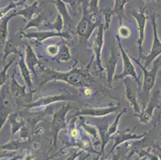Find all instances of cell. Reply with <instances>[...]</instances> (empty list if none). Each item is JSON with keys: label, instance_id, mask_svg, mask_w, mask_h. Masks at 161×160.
<instances>
[{"label": "cell", "instance_id": "4", "mask_svg": "<svg viewBox=\"0 0 161 160\" xmlns=\"http://www.w3.org/2000/svg\"><path fill=\"white\" fill-rule=\"evenodd\" d=\"M149 16L151 18V22H152V30H153V40H152V45L151 51L149 52L148 55L147 56H142L141 59L144 62V67H150L154 61L157 59L158 57L161 55V41L158 36L157 30V23H156V13H148Z\"/></svg>", "mask_w": 161, "mask_h": 160}, {"label": "cell", "instance_id": "2", "mask_svg": "<svg viewBox=\"0 0 161 160\" xmlns=\"http://www.w3.org/2000/svg\"><path fill=\"white\" fill-rule=\"evenodd\" d=\"M82 12L83 16L76 26V33L83 40H87L95 29L99 25L100 20L98 19V14L91 13L87 5L83 3L82 6Z\"/></svg>", "mask_w": 161, "mask_h": 160}, {"label": "cell", "instance_id": "35", "mask_svg": "<svg viewBox=\"0 0 161 160\" xmlns=\"http://www.w3.org/2000/svg\"><path fill=\"white\" fill-rule=\"evenodd\" d=\"M83 93L84 96L90 97L92 96V93H93V91H92V89H91L90 87L87 86V87H84V89H83Z\"/></svg>", "mask_w": 161, "mask_h": 160}, {"label": "cell", "instance_id": "26", "mask_svg": "<svg viewBox=\"0 0 161 160\" xmlns=\"http://www.w3.org/2000/svg\"><path fill=\"white\" fill-rule=\"evenodd\" d=\"M16 56L13 57L11 60H10L7 64H5L3 67V69L2 70L1 73H0V86H3L6 83V82L7 81L8 79V75L7 74V70L9 69V67H11V64L14 63V61H15Z\"/></svg>", "mask_w": 161, "mask_h": 160}, {"label": "cell", "instance_id": "18", "mask_svg": "<svg viewBox=\"0 0 161 160\" xmlns=\"http://www.w3.org/2000/svg\"><path fill=\"white\" fill-rule=\"evenodd\" d=\"M13 17H15V11L11 13L8 16H5V17L1 19V23H0V42H1V46L5 45L6 42L7 41V37H8L7 26H8L9 21Z\"/></svg>", "mask_w": 161, "mask_h": 160}, {"label": "cell", "instance_id": "32", "mask_svg": "<svg viewBox=\"0 0 161 160\" xmlns=\"http://www.w3.org/2000/svg\"><path fill=\"white\" fill-rule=\"evenodd\" d=\"M87 7L91 13L95 14H99V0H90L89 3L87 4Z\"/></svg>", "mask_w": 161, "mask_h": 160}, {"label": "cell", "instance_id": "10", "mask_svg": "<svg viewBox=\"0 0 161 160\" xmlns=\"http://www.w3.org/2000/svg\"><path fill=\"white\" fill-rule=\"evenodd\" d=\"M124 83L125 85L126 99L131 105L134 112L136 114H140L141 111L137 99V94H138V90L140 88V86L131 77L124 78Z\"/></svg>", "mask_w": 161, "mask_h": 160}, {"label": "cell", "instance_id": "38", "mask_svg": "<svg viewBox=\"0 0 161 160\" xmlns=\"http://www.w3.org/2000/svg\"><path fill=\"white\" fill-rule=\"evenodd\" d=\"M143 1H144V2H145L146 3H148L151 2V0H143Z\"/></svg>", "mask_w": 161, "mask_h": 160}, {"label": "cell", "instance_id": "12", "mask_svg": "<svg viewBox=\"0 0 161 160\" xmlns=\"http://www.w3.org/2000/svg\"><path fill=\"white\" fill-rule=\"evenodd\" d=\"M104 23H99L98 26V31L96 35V37L94 39V42H93V55L96 58V65L98 66L100 71H103L104 68L102 66L101 63V52L103 50V43H104V39H103V33H104Z\"/></svg>", "mask_w": 161, "mask_h": 160}, {"label": "cell", "instance_id": "39", "mask_svg": "<svg viewBox=\"0 0 161 160\" xmlns=\"http://www.w3.org/2000/svg\"><path fill=\"white\" fill-rule=\"evenodd\" d=\"M159 116H161V110H160V115H159Z\"/></svg>", "mask_w": 161, "mask_h": 160}, {"label": "cell", "instance_id": "37", "mask_svg": "<svg viewBox=\"0 0 161 160\" xmlns=\"http://www.w3.org/2000/svg\"><path fill=\"white\" fill-rule=\"evenodd\" d=\"M37 2H39L41 4H44L46 3V1L45 0H37Z\"/></svg>", "mask_w": 161, "mask_h": 160}, {"label": "cell", "instance_id": "23", "mask_svg": "<svg viewBox=\"0 0 161 160\" xmlns=\"http://www.w3.org/2000/svg\"><path fill=\"white\" fill-rule=\"evenodd\" d=\"M11 54H14L15 55H19V51L17 47L11 42V40H8L6 42L5 45H4V50H3V63H5L6 60H7V57L9 56Z\"/></svg>", "mask_w": 161, "mask_h": 160}, {"label": "cell", "instance_id": "36", "mask_svg": "<svg viewBox=\"0 0 161 160\" xmlns=\"http://www.w3.org/2000/svg\"><path fill=\"white\" fill-rule=\"evenodd\" d=\"M79 135V131L77 129L74 128L71 130V136L73 138H76Z\"/></svg>", "mask_w": 161, "mask_h": 160}, {"label": "cell", "instance_id": "27", "mask_svg": "<svg viewBox=\"0 0 161 160\" xmlns=\"http://www.w3.org/2000/svg\"><path fill=\"white\" fill-rule=\"evenodd\" d=\"M25 2H26V0H22L21 2H18L17 0L11 1V2L8 4V6H7V7H4V8H1V11H0V18L2 19V18L5 17L7 13L9 11H11V9H14L16 7H18V6L23 5Z\"/></svg>", "mask_w": 161, "mask_h": 160}, {"label": "cell", "instance_id": "19", "mask_svg": "<svg viewBox=\"0 0 161 160\" xmlns=\"http://www.w3.org/2000/svg\"><path fill=\"white\" fill-rule=\"evenodd\" d=\"M10 88H11V91L12 93L13 96L15 99H19V98H22V97L27 95L26 91H25L26 86H22L17 82L15 77H14V74H13L12 77H11V83H10Z\"/></svg>", "mask_w": 161, "mask_h": 160}, {"label": "cell", "instance_id": "7", "mask_svg": "<svg viewBox=\"0 0 161 160\" xmlns=\"http://www.w3.org/2000/svg\"><path fill=\"white\" fill-rule=\"evenodd\" d=\"M13 99L14 97L11 93V88L5 84L1 86V128L4 126L8 117L11 116L14 108Z\"/></svg>", "mask_w": 161, "mask_h": 160}, {"label": "cell", "instance_id": "11", "mask_svg": "<svg viewBox=\"0 0 161 160\" xmlns=\"http://www.w3.org/2000/svg\"><path fill=\"white\" fill-rule=\"evenodd\" d=\"M71 109H77L75 107L71 105V102H68L67 104H63L61 108L58 111L54 113L53 119L51 123L52 126V130L56 135L58 132L62 129L66 128L67 127V114Z\"/></svg>", "mask_w": 161, "mask_h": 160}, {"label": "cell", "instance_id": "21", "mask_svg": "<svg viewBox=\"0 0 161 160\" xmlns=\"http://www.w3.org/2000/svg\"><path fill=\"white\" fill-rule=\"evenodd\" d=\"M39 2H35L34 3H32L31 5L27 6L25 8L19 10L18 11H15V16L21 15L25 19L27 20V21H31L32 19V17L35 14V13L36 12L38 9V6H39Z\"/></svg>", "mask_w": 161, "mask_h": 160}, {"label": "cell", "instance_id": "16", "mask_svg": "<svg viewBox=\"0 0 161 160\" xmlns=\"http://www.w3.org/2000/svg\"><path fill=\"white\" fill-rule=\"evenodd\" d=\"M18 65L20 68V71H21L22 76H23V79H24L26 85L27 86L29 90L31 92L35 91V87H34V84L32 83L31 79V72L29 70L28 67H27V63H26V60L24 59V57L22 54H19V59H18Z\"/></svg>", "mask_w": 161, "mask_h": 160}, {"label": "cell", "instance_id": "25", "mask_svg": "<svg viewBox=\"0 0 161 160\" xmlns=\"http://www.w3.org/2000/svg\"><path fill=\"white\" fill-rule=\"evenodd\" d=\"M71 58V55L70 54L69 48L67 46L65 42H63V47L61 50H59V53H58V61L60 63H64V62H67Z\"/></svg>", "mask_w": 161, "mask_h": 160}, {"label": "cell", "instance_id": "1", "mask_svg": "<svg viewBox=\"0 0 161 160\" xmlns=\"http://www.w3.org/2000/svg\"><path fill=\"white\" fill-rule=\"evenodd\" d=\"M75 65L76 63L73 68L67 72L43 68V74L42 76V83L40 86H43L51 81H62L75 87L88 86L92 80L88 69L77 68Z\"/></svg>", "mask_w": 161, "mask_h": 160}, {"label": "cell", "instance_id": "20", "mask_svg": "<svg viewBox=\"0 0 161 160\" xmlns=\"http://www.w3.org/2000/svg\"><path fill=\"white\" fill-rule=\"evenodd\" d=\"M53 3L56 7L58 14H60L64 18L65 24L67 26H70V24L72 23V19L71 18L68 11H67L66 3L64 0H54Z\"/></svg>", "mask_w": 161, "mask_h": 160}, {"label": "cell", "instance_id": "29", "mask_svg": "<svg viewBox=\"0 0 161 160\" xmlns=\"http://www.w3.org/2000/svg\"><path fill=\"white\" fill-rule=\"evenodd\" d=\"M43 13H41V14H39V15H38L36 18H35V19H32L31 21H29L28 23H27V26H25L24 28H23V30H21V31H19V33L24 32L25 30H27V29L30 28V27H39V25L43 23Z\"/></svg>", "mask_w": 161, "mask_h": 160}, {"label": "cell", "instance_id": "14", "mask_svg": "<svg viewBox=\"0 0 161 160\" xmlns=\"http://www.w3.org/2000/svg\"><path fill=\"white\" fill-rule=\"evenodd\" d=\"M23 35V37L26 39H36L37 42H43V40L49 38L60 37L63 39H71V36L68 31L56 32V31H37V32H29V33H20Z\"/></svg>", "mask_w": 161, "mask_h": 160}, {"label": "cell", "instance_id": "6", "mask_svg": "<svg viewBox=\"0 0 161 160\" xmlns=\"http://www.w3.org/2000/svg\"><path fill=\"white\" fill-rule=\"evenodd\" d=\"M146 9H147V6L145 5L143 7H142L140 9L132 11V16L136 21L137 26H138L139 36L136 44L139 50V55L137 58L139 60L141 59L143 56V44L144 42V38H145V27L147 19V16L146 15Z\"/></svg>", "mask_w": 161, "mask_h": 160}, {"label": "cell", "instance_id": "5", "mask_svg": "<svg viewBox=\"0 0 161 160\" xmlns=\"http://www.w3.org/2000/svg\"><path fill=\"white\" fill-rule=\"evenodd\" d=\"M131 58L133 61L136 63L137 65L140 67L141 70L143 71V84H142L141 90L148 95V94H150L151 91L153 89V87L155 86V83H156V76H157L158 72H159L160 63L158 60L154 61V63H153V67H152V68L150 70H147V67H145L144 66H143V64H141L140 60H139L138 58H135L133 56H131Z\"/></svg>", "mask_w": 161, "mask_h": 160}, {"label": "cell", "instance_id": "22", "mask_svg": "<svg viewBox=\"0 0 161 160\" xmlns=\"http://www.w3.org/2000/svg\"><path fill=\"white\" fill-rule=\"evenodd\" d=\"M131 0H115V4H114L113 11L114 14L118 18L119 24H122L123 18L124 17V7H125L126 3L129 2Z\"/></svg>", "mask_w": 161, "mask_h": 160}, {"label": "cell", "instance_id": "9", "mask_svg": "<svg viewBox=\"0 0 161 160\" xmlns=\"http://www.w3.org/2000/svg\"><path fill=\"white\" fill-rule=\"evenodd\" d=\"M79 97L77 95H71L69 93H63L60 95H50V96L43 97L38 99L36 102H31L24 105L27 109H31L35 108H42V107H46L51 104L56 102H64V101H67V102H78Z\"/></svg>", "mask_w": 161, "mask_h": 160}, {"label": "cell", "instance_id": "3", "mask_svg": "<svg viewBox=\"0 0 161 160\" xmlns=\"http://www.w3.org/2000/svg\"><path fill=\"white\" fill-rule=\"evenodd\" d=\"M115 38L117 39V42H118L119 47V50H120V54L121 56H122L123 59V72L121 74H119L115 75V78H114V82L119 81L120 79H124V78L126 77H131L134 79L135 81L138 83V85L140 86V87H142L141 82L140 80V78L137 75L136 70V68H135L134 65H133L132 62H131V56L128 55V53L126 52V51L124 50V47L122 46V43H121L120 38L119 37L118 35H115Z\"/></svg>", "mask_w": 161, "mask_h": 160}, {"label": "cell", "instance_id": "28", "mask_svg": "<svg viewBox=\"0 0 161 160\" xmlns=\"http://www.w3.org/2000/svg\"><path fill=\"white\" fill-rule=\"evenodd\" d=\"M64 26H65V23L63 16L60 14H57L56 18H55V21L53 22L52 25V27L56 32H63Z\"/></svg>", "mask_w": 161, "mask_h": 160}, {"label": "cell", "instance_id": "15", "mask_svg": "<svg viewBox=\"0 0 161 160\" xmlns=\"http://www.w3.org/2000/svg\"><path fill=\"white\" fill-rule=\"evenodd\" d=\"M118 54L115 51V50L112 49L111 52V57L107 63L105 70L107 73V81H108V86H112V83L114 82V78L115 75V69L118 64Z\"/></svg>", "mask_w": 161, "mask_h": 160}, {"label": "cell", "instance_id": "24", "mask_svg": "<svg viewBox=\"0 0 161 160\" xmlns=\"http://www.w3.org/2000/svg\"><path fill=\"white\" fill-rule=\"evenodd\" d=\"M101 12H102V14L104 16V30L107 31L109 29V26L110 23H111V21H112V16H113V14H114L113 8H111L110 7H107L105 8L102 9Z\"/></svg>", "mask_w": 161, "mask_h": 160}, {"label": "cell", "instance_id": "13", "mask_svg": "<svg viewBox=\"0 0 161 160\" xmlns=\"http://www.w3.org/2000/svg\"><path fill=\"white\" fill-rule=\"evenodd\" d=\"M119 106L115 105L109 108H84L80 110L71 116V119L82 115H87L92 117H103L109 114H112L119 108Z\"/></svg>", "mask_w": 161, "mask_h": 160}, {"label": "cell", "instance_id": "17", "mask_svg": "<svg viewBox=\"0 0 161 160\" xmlns=\"http://www.w3.org/2000/svg\"><path fill=\"white\" fill-rule=\"evenodd\" d=\"M25 60H26V63H27L29 70H31V74L36 75V65L40 66V63L36 56V52L29 43H27L26 45V59Z\"/></svg>", "mask_w": 161, "mask_h": 160}, {"label": "cell", "instance_id": "8", "mask_svg": "<svg viewBox=\"0 0 161 160\" xmlns=\"http://www.w3.org/2000/svg\"><path fill=\"white\" fill-rule=\"evenodd\" d=\"M161 108V91L156 90L153 92L145 109L140 113L135 114L133 117H137L142 124H148L153 116V111L156 108Z\"/></svg>", "mask_w": 161, "mask_h": 160}, {"label": "cell", "instance_id": "34", "mask_svg": "<svg viewBox=\"0 0 161 160\" xmlns=\"http://www.w3.org/2000/svg\"><path fill=\"white\" fill-rule=\"evenodd\" d=\"M47 52L48 55L51 56H55V55H58L59 53V48L57 45H50L47 47Z\"/></svg>", "mask_w": 161, "mask_h": 160}, {"label": "cell", "instance_id": "31", "mask_svg": "<svg viewBox=\"0 0 161 160\" xmlns=\"http://www.w3.org/2000/svg\"><path fill=\"white\" fill-rule=\"evenodd\" d=\"M130 35H131V30H130L129 27L124 26V25H121L117 31V35L119 38H123V39H127L129 37Z\"/></svg>", "mask_w": 161, "mask_h": 160}, {"label": "cell", "instance_id": "30", "mask_svg": "<svg viewBox=\"0 0 161 160\" xmlns=\"http://www.w3.org/2000/svg\"><path fill=\"white\" fill-rule=\"evenodd\" d=\"M126 112H127V108H124L123 111H121L120 112L117 114V116L115 117L114 122L112 123V124H111V127H110L109 129H108V135H111L114 134L115 132L117 131V127H118L119 123V120H120L121 116H122L123 114Z\"/></svg>", "mask_w": 161, "mask_h": 160}, {"label": "cell", "instance_id": "33", "mask_svg": "<svg viewBox=\"0 0 161 160\" xmlns=\"http://www.w3.org/2000/svg\"><path fill=\"white\" fill-rule=\"evenodd\" d=\"M66 3H69L74 11H79L82 9L83 6V0H64Z\"/></svg>", "mask_w": 161, "mask_h": 160}]
</instances>
